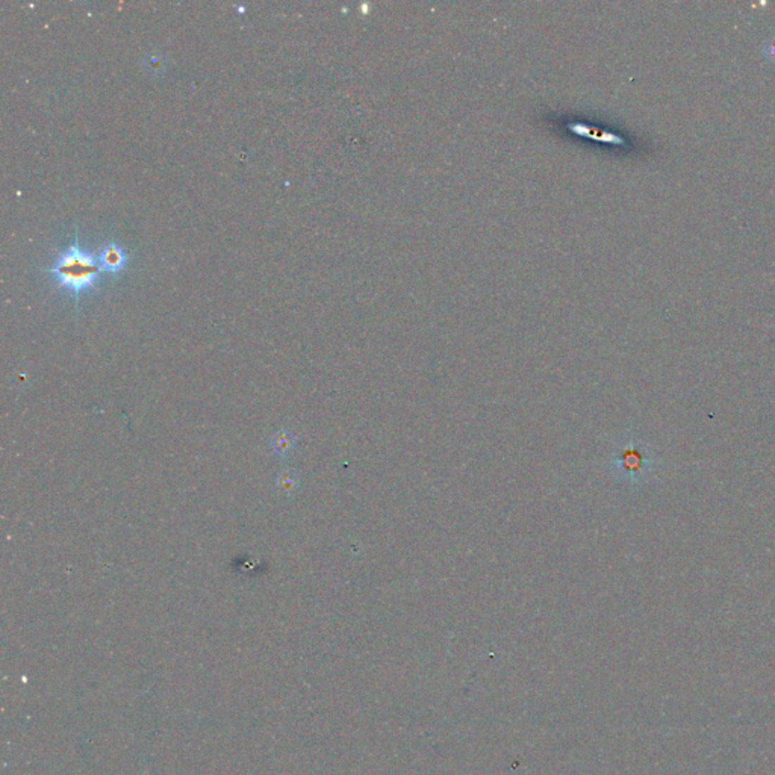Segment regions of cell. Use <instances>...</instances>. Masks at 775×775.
<instances>
[{
    "label": "cell",
    "mask_w": 775,
    "mask_h": 775,
    "mask_svg": "<svg viewBox=\"0 0 775 775\" xmlns=\"http://www.w3.org/2000/svg\"><path fill=\"white\" fill-rule=\"evenodd\" d=\"M49 273L53 276L59 288L72 297L79 298V296L97 286L102 268L99 259L75 241L56 258Z\"/></svg>",
    "instance_id": "1"
},
{
    "label": "cell",
    "mask_w": 775,
    "mask_h": 775,
    "mask_svg": "<svg viewBox=\"0 0 775 775\" xmlns=\"http://www.w3.org/2000/svg\"><path fill=\"white\" fill-rule=\"evenodd\" d=\"M99 264L102 271L109 275H118L126 268L129 256L125 251V248L117 243H106L102 248H100L99 255Z\"/></svg>",
    "instance_id": "2"
},
{
    "label": "cell",
    "mask_w": 775,
    "mask_h": 775,
    "mask_svg": "<svg viewBox=\"0 0 775 775\" xmlns=\"http://www.w3.org/2000/svg\"><path fill=\"white\" fill-rule=\"evenodd\" d=\"M763 52H764V55H767V58L769 59L771 63H775V38H771L769 42L764 44Z\"/></svg>",
    "instance_id": "3"
}]
</instances>
